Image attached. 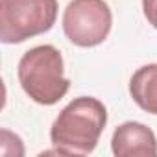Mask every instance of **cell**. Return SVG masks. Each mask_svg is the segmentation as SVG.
I'll return each instance as SVG.
<instances>
[{"label": "cell", "instance_id": "obj_1", "mask_svg": "<svg viewBox=\"0 0 157 157\" xmlns=\"http://www.w3.org/2000/svg\"><path fill=\"white\" fill-rule=\"evenodd\" d=\"M105 124V105L98 98L80 96L57 115L50 129V140L57 153L87 155L96 148Z\"/></svg>", "mask_w": 157, "mask_h": 157}, {"label": "cell", "instance_id": "obj_2", "mask_svg": "<svg viewBox=\"0 0 157 157\" xmlns=\"http://www.w3.org/2000/svg\"><path fill=\"white\" fill-rule=\"evenodd\" d=\"M63 56L52 44L30 48L19 61V82L22 91L41 105L57 104L70 87L63 76Z\"/></svg>", "mask_w": 157, "mask_h": 157}, {"label": "cell", "instance_id": "obj_3", "mask_svg": "<svg viewBox=\"0 0 157 157\" xmlns=\"http://www.w3.org/2000/svg\"><path fill=\"white\" fill-rule=\"evenodd\" d=\"M57 19V0H0V39L24 43L48 32Z\"/></svg>", "mask_w": 157, "mask_h": 157}, {"label": "cell", "instance_id": "obj_4", "mask_svg": "<svg viewBox=\"0 0 157 157\" xmlns=\"http://www.w3.org/2000/svg\"><path fill=\"white\" fill-rule=\"evenodd\" d=\"M113 26V13L105 0H72L63 13V32L82 48L102 44Z\"/></svg>", "mask_w": 157, "mask_h": 157}, {"label": "cell", "instance_id": "obj_5", "mask_svg": "<svg viewBox=\"0 0 157 157\" xmlns=\"http://www.w3.org/2000/svg\"><path fill=\"white\" fill-rule=\"evenodd\" d=\"M111 150L117 157H151L157 155V139L148 126L140 122H124L113 133Z\"/></svg>", "mask_w": 157, "mask_h": 157}, {"label": "cell", "instance_id": "obj_6", "mask_svg": "<svg viewBox=\"0 0 157 157\" xmlns=\"http://www.w3.org/2000/svg\"><path fill=\"white\" fill-rule=\"evenodd\" d=\"M129 94L140 109L157 115V63L144 65L131 76Z\"/></svg>", "mask_w": 157, "mask_h": 157}, {"label": "cell", "instance_id": "obj_7", "mask_svg": "<svg viewBox=\"0 0 157 157\" xmlns=\"http://www.w3.org/2000/svg\"><path fill=\"white\" fill-rule=\"evenodd\" d=\"M142 11L146 21L157 30V0H142Z\"/></svg>", "mask_w": 157, "mask_h": 157}]
</instances>
